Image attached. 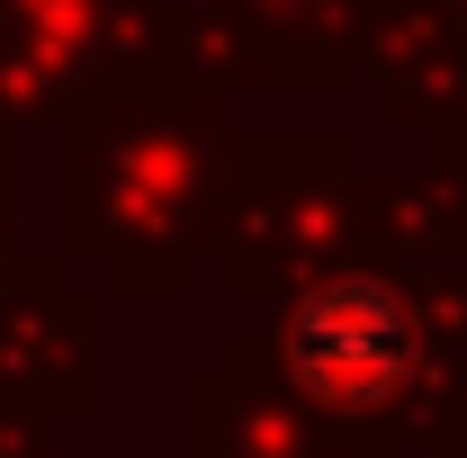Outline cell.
Listing matches in <instances>:
<instances>
[{
	"mask_svg": "<svg viewBox=\"0 0 467 458\" xmlns=\"http://www.w3.org/2000/svg\"><path fill=\"white\" fill-rule=\"evenodd\" d=\"M288 369L324 404H387L413 369V315L378 279H333L288 315Z\"/></svg>",
	"mask_w": 467,
	"mask_h": 458,
	"instance_id": "6da1fadb",
	"label": "cell"
}]
</instances>
